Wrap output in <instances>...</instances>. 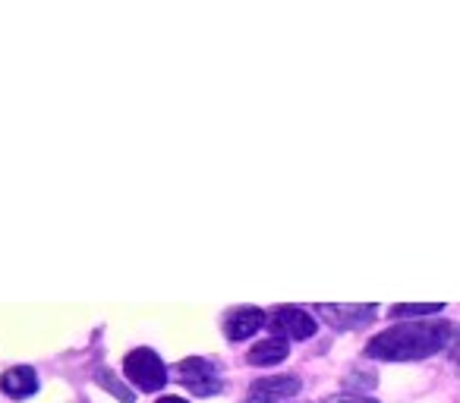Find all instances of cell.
Listing matches in <instances>:
<instances>
[{"mask_svg":"<svg viewBox=\"0 0 460 403\" xmlns=\"http://www.w3.org/2000/svg\"><path fill=\"white\" fill-rule=\"evenodd\" d=\"M460 340V328L454 321H403L388 331L376 334L366 344V353L372 359H391V363H403V359H426L432 353H441Z\"/></svg>","mask_w":460,"mask_h":403,"instance_id":"6da1fadb","label":"cell"},{"mask_svg":"<svg viewBox=\"0 0 460 403\" xmlns=\"http://www.w3.org/2000/svg\"><path fill=\"white\" fill-rule=\"evenodd\" d=\"M123 372H127L129 381L142 390H161L167 384L164 363L158 359V353L146 350V346H139V350H133L127 359H123Z\"/></svg>","mask_w":460,"mask_h":403,"instance_id":"7a4b0ae2","label":"cell"},{"mask_svg":"<svg viewBox=\"0 0 460 403\" xmlns=\"http://www.w3.org/2000/svg\"><path fill=\"white\" fill-rule=\"evenodd\" d=\"M173 375H177L180 384H186V388L199 397H211V394H217V390H224L221 372L215 369V363H208V359H202V356H190V359H183V363H177Z\"/></svg>","mask_w":460,"mask_h":403,"instance_id":"3957f363","label":"cell"},{"mask_svg":"<svg viewBox=\"0 0 460 403\" xmlns=\"http://www.w3.org/2000/svg\"><path fill=\"white\" fill-rule=\"evenodd\" d=\"M315 319L309 312H303V309L296 306H281L271 312V331H275V337H294V340H306L315 334Z\"/></svg>","mask_w":460,"mask_h":403,"instance_id":"277c9868","label":"cell"},{"mask_svg":"<svg viewBox=\"0 0 460 403\" xmlns=\"http://www.w3.org/2000/svg\"><path fill=\"white\" fill-rule=\"evenodd\" d=\"M300 394V378L296 375H278V378H259L250 388L252 403H281L288 397Z\"/></svg>","mask_w":460,"mask_h":403,"instance_id":"5b68a950","label":"cell"},{"mask_svg":"<svg viewBox=\"0 0 460 403\" xmlns=\"http://www.w3.org/2000/svg\"><path fill=\"white\" fill-rule=\"evenodd\" d=\"M265 325V312L262 309H234V312H227V321H224V331H227L230 340H246L252 337V334L259 331V328Z\"/></svg>","mask_w":460,"mask_h":403,"instance_id":"8992f818","label":"cell"},{"mask_svg":"<svg viewBox=\"0 0 460 403\" xmlns=\"http://www.w3.org/2000/svg\"><path fill=\"white\" fill-rule=\"evenodd\" d=\"M0 390H4L7 397H13V400L32 397L35 390H39L35 369H29V365H13V369H7L4 372V378H0Z\"/></svg>","mask_w":460,"mask_h":403,"instance_id":"52a82bcc","label":"cell"},{"mask_svg":"<svg viewBox=\"0 0 460 403\" xmlns=\"http://www.w3.org/2000/svg\"><path fill=\"white\" fill-rule=\"evenodd\" d=\"M319 312L325 315L334 328H357L376 319L378 309L372 306V302H366V306H322Z\"/></svg>","mask_w":460,"mask_h":403,"instance_id":"ba28073f","label":"cell"},{"mask_svg":"<svg viewBox=\"0 0 460 403\" xmlns=\"http://www.w3.org/2000/svg\"><path fill=\"white\" fill-rule=\"evenodd\" d=\"M284 356H288V340L275 337V334L250 350V363L252 365H275V363H281Z\"/></svg>","mask_w":460,"mask_h":403,"instance_id":"9c48e42d","label":"cell"},{"mask_svg":"<svg viewBox=\"0 0 460 403\" xmlns=\"http://www.w3.org/2000/svg\"><path fill=\"white\" fill-rule=\"evenodd\" d=\"M445 302H403V306L391 309V319H420V315H435L441 312Z\"/></svg>","mask_w":460,"mask_h":403,"instance_id":"30bf717a","label":"cell"},{"mask_svg":"<svg viewBox=\"0 0 460 403\" xmlns=\"http://www.w3.org/2000/svg\"><path fill=\"white\" fill-rule=\"evenodd\" d=\"M98 381H102L104 388H111V390H114V397H117V400H123V403H133V390H127V388H123V384H117V381H114V375H111V372H102V378H98Z\"/></svg>","mask_w":460,"mask_h":403,"instance_id":"8fae6325","label":"cell"},{"mask_svg":"<svg viewBox=\"0 0 460 403\" xmlns=\"http://www.w3.org/2000/svg\"><path fill=\"white\" fill-rule=\"evenodd\" d=\"M322 403H376L369 400V397H357V394H338V397H328V400Z\"/></svg>","mask_w":460,"mask_h":403,"instance_id":"7c38bea8","label":"cell"},{"mask_svg":"<svg viewBox=\"0 0 460 403\" xmlns=\"http://www.w3.org/2000/svg\"><path fill=\"white\" fill-rule=\"evenodd\" d=\"M158 403H186V400H180V397H161Z\"/></svg>","mask_w":460,"mask_h":403,"instance_id":"4fadbf2b","label":"cell"}]
</instances>
